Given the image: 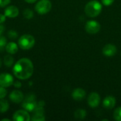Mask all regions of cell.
Returning <instances> with one entry per match:
<instances>
[{
    "label": "cell",
    "instance_id": "6da1fadb",
    "mask_svg": "<svg viewBox=\"0 0 121 121\" xmlns=\"http://www.w3.org/2000/svg\"><path fill=\"white\" fill-rule=\"evenodd\" d=\"M33 65L28 58L18 60L13 67V72L15 77L19 79L25 80L29 79L33 73Z\"/></svg>",
    "mask_w": 121,
    "mask_h": 121
},
{
    "label": "cell",
    "instance_id": "7a4b0ae2",
    "mask_svg": "<svg viewBox=\"0 0 121 121\" xmlns=\"http://www.w3.org/2000/svg\"><path fill=\"white\" fill-rule=\"evenodd\" d=\"M102 10V5L100 2H99L96 0L90 1L88 2L84 8L85 13L89 17H96L100 14Z\"/></svg>",
    "mask_w": 121,
    "mask_h": 121
},
{
    "label": "cell",
    "instance_id": "3957f363",
    "mask_svg": "<svg viewBox=\"0 0 121 121\" xmlns=\"http://www.w3.org/2000/svg\"><path fill=\"white\" fill-rule=\"evenodd\" d=\"M18 44L23 50H30L35 45V38L31 35L25 34L19 38Z\"/></svg>",
    "mask_w": 121,
    "mask_h": 121
},
{
    "label": "cell",
    "instance_id": "277c9868",
    "mask_svg": "<svg viewBox=\"0 0 121 121\" xmlns=\"http://www.w3.org/2000/svg\"><path fill=\"white\" fill-rule=\"evenodd\" d=\"M37 105L36 98L33 94H28L22 101V107L28 112H33L37 107Z\"/></svg>",
    "mask_w": 121,
    "mask_h": 121
},
{
    "label": "cell",
    "instance_id": "5b68a950",
    "mask_svg": "<svg viewBox=\"0 0 121 121\" xmlns=\"http://www.w3.org/2000/svg\"><path fill=\"white\" fill-rule=\"evenodd\" d=\"M52 8V3L50 0H40L35 5L36 12L40 15L48 13Z\"/></svg>",
    "mask_w": 121,
    "mask_h": 121
},
{
    "label": "cell",
    "instance_id": "8992f818",
    "mask_svg": "<svg viewBox=\"0 0 121 121\" xmlns=\"http://www.w3.org/2000/svg\"><path fill=\"white\" fill-rule=\"evenodd\" d=\"M13 120L14 121H30V116L28 111L26 110H18L13 115Z\"/></svg>",
    "mask_w": 121,
    "mask_h": 121
},
{
    "label": "cell",
    "instance_id": "52a82bcc",
    "mask_svg": "<svg viewBox=\"0 0 121 121\" xmlns=\"http://www.w3.org/2000/svg\"><path fill=\"white\" fill-rule=\"evenodd\" d=\"M101 28V26L99 22L96 21H89L86 23L85 29L86 31L90 34L97 33Z\"/></svg>",
    "mask_w": 121,
    "mask_h": 121
},
{
    "label": "cell",
    "instance_id": "ba28073f",
    "mask_svg": "<svg viewBox=\"0 0 121 121\" xmlns=\"http://www.w3.org/2000/svg\"><path fill=\"white\" fill-rule=\"evenodd\" d=\"M13 84V78L9 73L0 74V86L9 87Z\"/></svg>",
    "mask_w": 121,
    "mask_h": 121
},
{
    "label": "cell",
    "instance_id": "9c48e42d",
    "mask_svg": "<svg viewBox=\"0 0 121 121\" xmlns=\"http://www.w3.org/2000/svg\"><path fill=\"white\" fill-rule=\"evenodd\" d=\"M30 120L33 121H44L45 120L44 108L43 106L37 105V107L33 111V115L30 118Z\"/></svg>",
    "mask_w": 121,
    "mask_h": 121
},
{
    "label": "cell",
    "instance_id": "30bf717a",
    "mask_svg": "<svg viewBox=\"0 0 121 121\" xmlns=\"http://www.w3.org/2000/svg\"><path fill=\"white\" fill-rule=\"evenodd\" d=\"M100 96L96 92H92L88 97V104L91 108L97 107L100 104Z\"/></svg>",
    "mask_w": 121,
    "mask_h": 121
},
{
    "label": "cell",
    "instance_id": "8fae6325",
    "mask_svg": "<svg viewBox=\"0 0 121 121\" xmlns=\"http://www.w3.org/2000/svg\"><path fill=\"white\" fill-rule=\"evenodd\" d=\"M24 99V96L23 93L18 90H14L13 91L10 95H9V99L16 104H20L23 101Z\"/></svg>",
    "mask_w": 121,
    "mask_h": 121
},
{
    "label": "cell",
    "instance_id": "7c38bea8",
    "mask_svg": "<svg viewBox=\"0 0 121 121\" xmlns=\"http://www.w3.org/2000/svg\"><path fill=\"white\" fill-rule=\"evenodd\" d=\"M18 13H19V10L15 6H7L4 10V15L9 18H15L18 16Z\"/></svg>",
    "mask_w": 121,
    "mask_h": 121
},
{
    "label": "cell",
    "instance_id": "4fadbf2b",
    "mask_svg": "<svg viewBox=\"0 0 121 121\" xmlns=\"http://www.w3.org/2000/svg\"><path fill=\"white\" fill-rule=\"evenodd\" d=\"M72 96L74 100L75 101H82L83 100L86 96V91L81 88H77L75 89L72 94Z\"/></svg>",
    "mask_w": 121,
    "mask_h": 121
},
{
    "label": "cell",
    "instance_id": "5bb4252c",
    "mask_svg": "<svg viewBox=\"0 0 121 121\" xmlns=\"http://www.w3.org/2000/svg\"><path fill=\"white\" fill-rule=\"evenodd\" d=\"M117 52V48L114 45L107 44L103 48V54L107 57L113 56Z\"/></svg>",
    "mask_w": 121,
    "mask_h": 121
},
{
    "label": "cell",
    "instance_id": "9a60e30c",
    "mask_svg": "<svg viewBox=\"0 0 121 121\" xmlns=\"http://www.w3.org/2000/svg\"><path fill=\"white\" fill-rule=\"evenodd\" d=\"M116 103V99L113 96H108L104 99L103 101V106L106 109H112L115 106Z\"/></svg>",
    "mask_w": 121,
    "mask_h": 121
},
{
    "label": "cell",
    "instance_id": "2e32d148",
    "mask_svg": "<svg viewBox=\"0 0 121 121\" xmlns=\"http://www.w3.org/2000/svg\"><path fill=\"white\" fill-rule=\"evenodd\" d=\"M5 49H6V51L9 54L13 55L18 52V45H16V43H15L13 42H10V43L6 44Z\"/></svg>",
    "mask_w": 121,
    "mask_h": 121
},
{
    "label": "cell",
    "instance_id": "e0dca14e",
    "mask_svg": "<svg viewBox=\"0 0 121 121\" xmlns=\"http://www.w3.org/2000/svg\"><path fill=\"white\" fill-rule=\"evenodd\" d=\"M86 116V111L84 109H77L74 112V117L77 120H84Z\"/></svg>",
    "mask_w": 121,
    "mask_h": 121
},
{
    "label": "cell",
    "instance_id": "ac0fdd59",
    "mask_svg": "<svg viewBox=\"0 0 121 121\" xmlns=\"http://www.w3.org/2000/svg\"><path fill=\"white\" fill-rule=\"evenodd\" d=\"M9 108V104L6 99H0V113H5Z\"/></svg>",
    "mask_w": 121,
    "mask_h": 121
},
{
    "label": "cell",
    "instance_id": "d6986e66",
    "mask_svg": "<svg viewBox=\"0 0 121 121\" xmlns=\"http://www.w3.org/2000/svg\"><path fill=\"white\" fill-rule=\"evenodd\" d=\"M13 62H14V60H13V57L11 55H7L4 56V63L5 66H6L8 67H11L13 65Z\"/></svg>",
    "mask_w": 121,
    "mask_h": 121
},
{
    "label": "cell",
    "instance_id": "ffe728a7",
    "mask_svg": "<svg viewBox=\"0 0 121 121\" xmlns=\"http://www.w3.org/2000/svg\"><path fill=\"white\" fill-rule=\"evenodd\" d=\"M113 118L116 121H121V107L117 108L113 113Z\"/></svg>",
    "mask_w": 121,
    "mask_h": 121
},
{
    "label": "cell",
    "instance_id": "44dd1931",
    "mask_svg": "<svg viewBox=\"0 0 121 121\" xmlns=\"http://www.w3.org/2000/svg\"><path fill=\"white\" fill-rule=\"evenodd\" d=\"M23 16L27 19H31L33 17V12L29 9H26L23 11Z\"/></svg>",
    "mask_w": 121,
    "mask_h": 121
},
{
    "label": "cell",
    "instance_id": "7402d4cb",
    "mask_svg": "<svg viewBox=\"0 0 121 121\" xmlns=\"http://www.w3.org/2000/svg\"><path fill=\"white\" fill-rule=\"evenodd\" d=\"M6 44V38L4 36L0 35V52L5 49Z\"/></svg>",
    "mask_w": 121,
    "mask_h": 121
},
{
    "label": "cell",
    "instance_id": "603a6c76",
    "mask_svg": "<svg viewBox=\"0 0 121 121\" xmlns=\"http://www.w3.org/2000/svg\"><path fill=\"white\" fill-rule=\"evenodd\" d=\"M7 35L11 39H16L18 37V33L14 30H10L7 33Z\"/></svg>",
    "mask_w": 121,
    "mask_h": 121
},
{
    "label": "cell",
    "instance_id": "cb8c5ba5",
    "mask_svg": "<svg viewBox=\"0 0 121 121\" xmlns=\"http://www.w3.org/2000/svg\"><path fill=\"white\" fill-rule=\"evenodd\" d=\"M7 94V91L5 89V87L0 86V99H4Z\"/></svg>",
    "mask_w": 121,
    "mask_h": 121
},
{
    "label": "cell",
    "instance_id": "d4e9b609",
    "mask_svg": "<svg viewBox=\"0 0 121 121\" xmlns=\"http://www.w3.org/2000/svg\"><path fill=\"white\" fill-rule=\"evenodd\" d=\"M11 0H0V6L4 7L7 6L10 3Z\"/></svg>",
    "mask_w": 121,
    "mask_h": 121
},
{
    "label": "cell",
    "instance_id": "484cf974",
    "mask_svg": "<svg viewBox=\"0 0 121 121\" xmlns=\"http://www.w3.org/2000/svg\"><path fill=\"white\" fill-rule=\"evenodd\" d=\"M101 1H102L104 5H105V6H110V5H111L114 2V0H101Z\"/></svg>",
    "mask_w": 121,
    "mask_h": 121
},
{
    "label": "cell",
    "instance_id": "4316f807",
    "mask_svg": "<svg viewBox=\"0 0 121 121\" xmlns=\"http://www.w3.org/2000/svg\"><path fill=\"white\" fill-rule=\"evenodd\" d=\"M6 16L4 14H0V23L1 24V23H3L5 21H6Z\"/></svg>",
    "mask_w": 121,
    "mask_h": 121
},
{
    "label": "cell",
    "instance_id": "83f0119b",
    "mask_svg": "<svg viewBox=\"0 0 121 121\" xmlns=\"http://www.w3.org/2000/svg\"><path fill=\"white\" fill-rule=\"evenodd\" d=\"M13 84L14 85V86L16 88H21V83L20 82H18V81H16V82H13Z\"/></svg>",
    "mask_w": 121,
    "mask_h": 121
},
{
    "label": "cell",
    "instance_id": "f1b7e54d",
    "mask_svg": "<svg viewBox=\"0 0 121 121\" xmlns=\"http://www.w3.org/2000/svg\"><path fill=\"white\" fill-rule=\"evenodd\" d=\"M4 30V26L0 23V35H1V34L3 33Z\"/></svg>",
    "mask_w": 121,
    "mask_h": 121
},
{
    "label": "cell",
    "instance_id": "f546056e",
    "mask_svg": "<svg viewBox=\"0 0 121 121\" xmlns=\"http://www.w3.org/2000/svg\"><path fill=\"white\" fill-rule=\"evenodd\" d=\"M26 2H27V3H29V4H33V3H34V2H35L37 0H24Z\"/></svg>",
    "mask_w": 121,
    "mask_h": 121
},
{
    "label": "cell",
    "instance_id": "4dcf8cb0",
    "mask_svg": "<svg viewBox=\"0 0 121 121\" xmlns=\"http://www.w3.org/2000/svg\"><path fill=\"white\" fill-rule=\"evenodd\" d=\"M1 121H10L9 119H6V118H4V119H2Z\"/></svg>",
    "mask_w": 121,
    "mask_h": 121
},
{
    "label": "cell",
    "instance_id": "1f68e13d",
    "mask_svg": "<svg viewBox=\"0 0 121 121\" xmlns=\"http://www.w3.org/2000/svg\"><path fill=\"white\" fill-rule=\"evenodd\" d=\"M1 65H2V62H1V59H0V67H1Z\"/></svg>",
    "mask_w": 121,
    "mask_h": 121
}]
</instances>
